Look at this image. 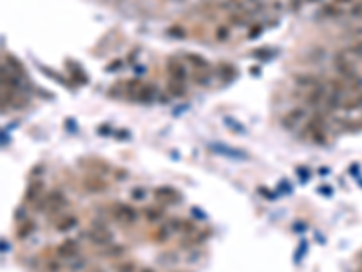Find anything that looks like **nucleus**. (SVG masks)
Instances as JSON below:
<instances>
[{
  "mask_svg": "<svg viewBox=\"0 0 362 272\" xmlns=\"http://www.w3.org/2000/svg\"><path fill=\"white\" fill-rule=\"evenodd\" d=\"M194 82H196V84H199V86H207V84H209V76L207 75H196L194 76Z\"/></svg>",
  "mask_w": 362,
  "mask_h": 272,
  "instance_id": "27",
  "label": "nucleus"
},
{
  "mask_svg": "<svg viewBox=\"0 0 362 272\" xmlns=\"http://www.w3.org/2000/svg\"><path fill=\"white\" fill-rule=\"evenodd\" d=\"M125 252V249L121 247V245H111L107 251H105V256H109V258H116V256H121Z\"/></svg>",
  "mask_w": 362,
  "mask_h": 272,
  "instance_id": "19",
  "label": "nucleus"
},
{
  "mask_svg": "<svg viewBox=\"0 0 362 272\" xmlns=\"http://www.w3.org/2000/svg\"><path fill=\"white\" fill-rule=\"evenodd\" d=\"M163 209H159V207H147L145 209V216L149 222H158L159 218H163Z\"/></svg>",
  "mask_w": 362,
  "mask_h": 272,
  "instance_id": "15",
  "label": "nucleus"
},
{
  "mask_svg": "<svg viewBox=\"0 0 362 272\" xmlns=\"http://www.w3.org/2000/svg\"><path fill=\"white\" fill-rule=\"evenodd\" d=\"M324 96H326V87L324 86H319L315 89H310L306 95V104L308 106H319V104H323L324 102Z\"/></svg>",
  "mask_w": 362,
  "mask_h": 272,
  "instance_id": "9",
  "label": "nucleus"
},
{
  "mask_svg": "<svg viewBox=\"0 0 362 272\" xmlns=\"http://www.w3.org/2000/svg\"><path fill=\"white\" fill-rule=\"evenodd\" d=\"M304 118H306V111H304L303 107H293L292 111L283 118V127L293 129V127L297 126L299 122H303Z\"/></svg>",
  "mask_w": 362,
  "mask_h": 272,
  "instance_id": "5",
  "label": "nucleus"
},
{
  "mask_svg": "<svg viewBox=\"0 0 362 272\" xmlns=\"http://www.w3.org/2000/svg\"><path fill=\"white\" fill-rule=\"evenodd\" d=\"M60 269H62V267H60L58 262H49V263H47V271H49V272H60Z\"/></svg>",
  "mask_w": 362,
  "mask_h": 272,
  "instance_id": "28",
  "label": "nucleus"
},
{
  "mask_svg": "<svg viewBox=\"0 0 362 272\" xmlns=\"http://www.w3.org/2000/svg\"><path fill=\"white\" fill-rule=\"evenodd\" d=\"M185 60L189 62V64H192V66L199 71H207L210 66L207 58H203L201 55H194V53H187V55H185Z\"/></svg>",
  "mask_w": 362,
  "mask_h": 272,
  "instance_id": "12",
  "label": "nucleus"
},
{
  "mask_svg": "<svg viewBox=\"0 0 362 272\" xmlns=\"http://www.w3.org/2000/svg\"><path fill=\"white\" fill-rule=\"evenodd\" d=\"M167 33H169L170 36H174V38H185V29L183 27H179V25H172Z\"/></svg>",
  "mask_w": 362,
  "mask_h": 272,
  "instance_id": "23",
  "label": "nucleus"
},
{
  "mask_svg": "<svg viewBox=\"0 0 362 272\" xmlns=\"http://www.w3.org/2000/svg\"><path fill=\"white\" fill-rule=\"evenodd\" d=\"M5 62H7V66L11 67V69L15 71V75H22V73H24V67L20 66V62L16 60L15 56H5Z\"/></svg>",
  "mask_w": 362,
  "mask_h": 272,
  "instance_id": "18",
  "label": "nucleus"
},
{
  "mask_svg": "<svg viewBox=\"0 0 362 272\" xmlns=\"http://www.w3.org/2000/svg\"><path fill=\"white\" fill-rule=\"evenodd\" d=\"M167 91H169L172 96H185L187 95L185 84L183 82H178V80H169V84H167Z\"/></svg>",
  "mask_w": 362,
  "mask_h": 272,
  "instance_id": "14",
  "label": "nucleus"
},
{
  "mask_svg": "<svg viewBox=\"0 0 362 272\" xmlns=\"http://www.w3.org/2000/svg\"><path fill=\"white\" fill-rule=\"evenodd\" d=\"M87 236H89V240L95 245H111V242H113V234H111V231L107 229V227L100 225V223H96V225H93L89 229V232H87Z\"/></svg>",
  "mask_w": 362,
  "mask_h": 272,
  "instance_id": "3",
  "label": "nucleus"
},
{
  "mask_svg": "<svg viewBox=\"0 0 362 272\" xmlns=\"http://www.w3.org/2000/svg\"><path fill=\"white\" fill-rule=\"evenodd\" d=\"M118 272H134L136 271V265H134L132 262H127V263H121V265H118Z\"/></svg>",
  "mask_w": 362,
  "mask_h": 272,
  "instance_id": "25",
  "label": "nucleus"
},
{
  "mask_svg": "<svg viewBox=\"0 0 362 272\" xmlns=\"http://www.w3.org/2000/svg\"><path fill=\"white\" fill-rule=\"evenodd\" d=\"M306 2H317V0H306Z\"/></svg>",
  "mask_w": 362,
  "mask_h": 272,
  "instance_id": "35",
  "label": "nucleus"
},
{
  "mask_svg": "<svg viewBox=\"0 0 362 272\" xmlns=\"http://www.w3.org/2000/svg\"><path fill=\"white\" fill-rule=\"evenodd\" d=\"M42 191H44V183H42V181L40 180L31 181L29 187H27V191H25V202L35 203L40 198V194H42Z\"/></svg>",
  "mask_w": 362,
  "mask_h": 272,
  "instance_id": "10",
  "label": "nucleus"
},
{
  "mask_svg": "<svg viewBox=\"0 0 362 272\" xmlns=\"http://www.w3.org/2000/svg\"><path fill=\"white\" fill-rule=\"evenodd\" d=\"M216 38H218L219 42L229 40V38H230V29H229V27H225V25L218 27V31H216Z\"/></svg>",
  "mask_w": 362,
  "mask_h": 272,
  "instance_id": "21",
  "label": "nucleus"
},
{
  "mask_svg": "<svg viewBox=\"0 0 362 272\" xmlns=\"http://www.w3.org/2000/svg\"><path fill=\"white\" fill-rule=\"evenodd\" d=\"M293 82L297 87H304V89H315V87L321 86V82L315 78L313 75H295L293 76Z\"/></svg>",
  "mask_w": 362,
  "mask_h": 272,
  "instance_id": "8",
  "label": "nucleus"
},
{
  "mask_svg": "<svg viewBox=\"0 0 362 272\" xmlns=\"http://www.w3.org/2000/svg\"><path fill=\"white\" fill-rule=\"evenodd\" d=\"M352 15H355V16L362 15V4H357L355 7H353V9H352Z\"/></svg>",
  "mask_w": 362,
  "mask_h": 272,
  "instance_id": "32",
  "label": "nucleus"
},
{
  "mask_svg": "<svg viewBox=\"0 0 362 272\" xmlns=\"http://www.w3.org/2000/svg\"><path fill=\"white\" fill-rule=\"evenodd\" d=\"M350 53H352L353 56H357V58H362V42H359V44H355L353 47H350Z\"/></svg>",
  "mask_w": 362,
  "mask_h": 272,
  "instance_id": "26",
  "label": "nucleus"
},
{
  "mask_svg": "<svg viewBox=\"0 0 362 272\" xmlns=\"http://www.w3.org/2000/svg\"><path fill=\"white\" fill-rule=\"evenodd\" d=\"M167 73H169L170 80H178V82L187 80V69H185L183 62L170 60L169 64H167Z\"/></svg>",
  "mask_w": 362,
  "mask_h": 272,
  "instance_id": "6",
  "label": "nucleus"
},
{
  "mask_svg": "<svg viewBox=\"0 0 362 272\" xmlns=\"http://www.w3.org/2000/svg\"><path fill=\"white\" fill-rule=\"evenodd\" d=\"M84 187L89 192H102L107 189V183H105L102 178H85L84 180Z\"/></svg>",
  "mask_w": 362,
  "mask_h": 272,
  "instance_id": "11",
  "label": "nucleus"
},
{
  "mask_svg": "<svg viewBox=\"0 0 362 272\" xmlns=\"http://www.w3.org/2000/svg\"><path fill=\"white\" fill-rule=\"evenodd\" d=\"M323 13L328 16H339V15H343V9H339L335 4H328L326 7L323 9Z\"/></svg>",
  "mask_w": 362,
  "mask_h": 272,
  "instance_id": "22",
  "label": "nucleus"
},
{
  "mask_svg": "<svg viewBox=\"0 0 362 272\" xmlns=\"http://www.w3.org/2000/svg\"><path fill=\"white\" fill-rule=\"evenodd\" d=\"M261 29H263V27H261V25H255V27H253V29L250 31V38H255V36H259V33H261Z\"/></svg>",
  "mask_w": 362,
  "mask_h": 272,
  "instance_id": "31",
  "label": "nucleus"
},
{
  "mask_svg": "<svg viewBox=\"0 0 362 272\" xmlns=\"http://www.w3.org/2000/svg\"><path fill=\"white\" fill-rule=\"evenodd\" d=\"M78 242L76 240H73V238H67L65 242H62L56 247V254H58L60 258H65V260H71V258H75L76 254H78Z\"/></svg>",
  "mask_w": 362,
  "mask_h": 272,
  "instance_id": "4",
  "label": "nucleus"
},
{
  "mask_svg": "<svg viewBox=\"0 0 362 272\" xmlns=\"http://www.w3.org/2000/svg\"><path fill=\"white\" fill-rule=\"evenodd\" d=\"M33 231H35V223L27 220V222H24L22 225H20V229H18V238H20V240H25V238L29 236V234Z\"/></svg>",
  "mask_w": 362,
  "mask_h": 272,
  "instance_id": "16",
  "label": "nucleus"
},
{
  "mask_svg": "<svg viewBox=\"0 0 362 272\" xmlns=\"http://www.w3.org/2000/svg\"><path fill=\"white\" fill-rule=\"evenodd\" d=\"M154 238H156V242H163L165 238H169V231H167V225L161 227L159 231H156V234H154Z\"/></svg>",
  "mask_w": 362,
  "mask_h": 272,
  "instance_id": "24",
  "label": "nucleus"
},
{
  "mask_svg": "<svg viewBox=\"0 0 362 272\" xmlns=\"http://www.w3.org/2000/svg\"><path fill=\"white\" fill-rule=\"evenodd\" d=\"M120 66H121V60H116L115 64H113V66H111V67H107V71H115V69H118Z\"/></svg>",
  "mask_w": 362,
  "mask_h": 272,
  "instance_id": "33",
  "label": "nucleus"
},
{
  "mask_svg": "<svg viewBox=\"0 0 362 272\" xmlns=\"http://www.w3.org/2000/svg\"><path fill=\"white\" fill-rule=\"evenodd\" d=\"M141 272H152V271H150V269H143Z\"/></svg>",
  "mask_w": 362,
  "mask_h": 272,
  "instance_id": "34",
  "label": "nucleus"
},
{
  "mask_svg": "<svg viewBox=\"0 0 362 272\" xmlns=\"http://www.w3.org/2000/svg\"><path fill=\"white\" fill-rule=\"evenodd\" d=\"M76 223H78V220H76V216H65L62 218L58 223H56V231L60 232H69L71 229H75Z\"/></svg>",
  "mask_w": 362,
  "mask_h": 272,
  "instance_id": "13",
  "label": "nucleus"
},
{
  "mask_svg": "<svg viewBox=\"0 0 362 272\" xmlns=\"http://www.w3.org/2000/svg\"><path fill=\"white\" fill-rule=\"evenodd\" d=\"M253 56H257V58H268V56H270V53H268L266 49H263V51H255V53H253Z\"/></svg>",
  "mask_w": 362,
  "mask_h": 272,
  "instance_id": "30",
  "label": "nucleus"
},
{
  "mask_svg": "<svg viewBox=\"0 0 362 272\" xmlns=\"http://www.w3.org/2000/svg\"><path fill=\"white\" fill-rule=\"evenodd\" d=\"M67 205V198L64 196V192L60 191H51L49 194H45V198L40 202V211L49 212V214H56L64 207Z\"/></svg>",
  "mask_w": 362,
  "mask_h": 272,
  "instance_id": "1",
  "label": "nucleus"
},
{
  "mask_svg": "<svg viewBox=\"0 0 362 272\" xmlns=\"http://www.w3.org/2000/svg\"><path fill=\"white\" fill-rule=\"evenodd\" d=\"M132 198H134V200H143V198H145L143 189H134V191H132Z\"/></svg>",
  "mask_w": 362,
  "mask_h": 272,
  "instance_id": "29",
  "label": "nucleus"
},
{
  "mask_svg": "<svg viewBox=\"0 0 362 272\" xmlns=\"http://www.w3.org/2000/svg\"><path fill=\"white\" fill-rule=\"evenodd\" d=\"M111 214L116 222L123 223V225H132L138 220V211L134 207L127 205V203H115L111 209Z\"/></svg>",
  "mask_w": 362,
  "mask_h": 272,
  "instance_id": "2",
  "label": "nucleus"
},
{
  "mask_svg": "<svg viewBox=\"0 0 362 272\" xmlns=\"http://www.w3.org/2000/svg\"><path fill=\"white\" fill-rule=\"evenodd\" d=\"M71 71H73V76H75V80L80 82V84H87V76L82 73V69H80L78 66H69Z\"/></svg>",
  "mask_w": 362,
  "mask_h": 272,
  "instance_id": "20",
  "label": "nucleus"
},
{
  "mask_svg": "<svg viewBox=\"0 0 362 272\" xmlns=\"http://www.w3.org/2000/svg\"><path fill=\"white\" fill-rule=\"evenodd\" d=\"M343 109L346 111H355V109H362V93L357 96V98H352V100H348L343 104Z\"/></svg>",
  "mask_w": 362,
  "mask_h": 272,
  "instance_id": "17",
  "label": "nucleus"
},
{
  "mask_svg": "<svg viewBox=\"0 0 362 272\" xmlns=\"http://www.w3.org/2000/svg\"><path fill=\"white\" fill-rule=\"evenodd\" d=\"M156 93H158L156 86H152V84H143V86H141L138 91H136V96H134V100L141 102V104H150V102H152L154 98H156Z\"/></svg>",
  "mask_w": 362,
  "mask_h": 272,
  "instance_id": "7",
  "label": "nucleus"
}]
</instances>
